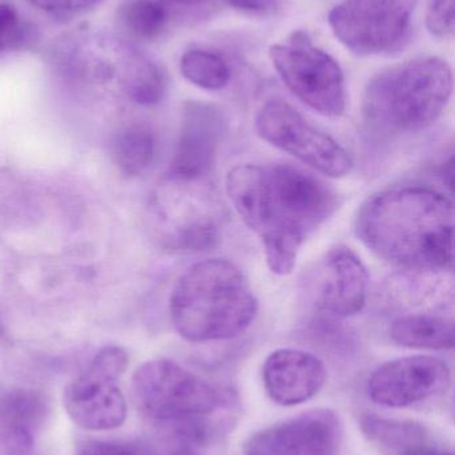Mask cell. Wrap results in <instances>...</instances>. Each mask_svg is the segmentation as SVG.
Wrapping results in <instances>:
<instances>
[{
  "label": "cell",
  "mask_w": 455,
  "mask_h": 455,
  "mask_svg": "<svg viewBox=\"0 0 455 455\" xmlns=\"http://www.w3.org/2000/svg\"><path fill=\"white\" fill-rule=\"evenodd\" d=\"M418 0H344L329 13L337 39L357 55L397 50L408 37Z\"/></svg>",
  "instance_id": "9c48e42d"
},
{
  "label": "cell",
  "mask_w": 455,
  "mask_h": 455,
  "mask_svg": "<svg viewBox=\"0 0 455 455\" xmlns=\"http://www.w3.org/2000/svg\"><path fill=\"white\" fill-rule=\"evenodd\" d=\"M363 432L389 455H453L438 445L421 425L368 416L362 421Z\"/></svg>",
  "instance_id": "ac0fdd59"
},
{
  "label": "cell",
  "mask_w": 455,
  "mask_h": 455,
  "mask_svg": "<svg viewBox=\"0 0 455 455\" xmlns=\"http://www.w3.org/2000/svg\"><path fill=\"white\" fill-rule=\"evenodd\" d=\"M28 40V28L10 3L0 2V55L20 50Z\"/></svg>",
  "instance_id": "603a6c76"
},
{
  "label": "cell",
  "mask_w": 455,
  "mask_h": 455,
  "mask_svg": "<svg viewBox=\"0 0 455 455\" xmlns=\"http://www.w3.org/2000/svg\"><path fill=\"white\" fill-rule=\"evenodd\" d=\"M427 28L437 37L448 39L454 34V0H429Z\"/></svg>",
  "instance_id": "cb8c5ba5"
},
{
  "label": "cell",
  "mask_w": 455,
  "mask_h": 455,
  "mask_svg": "<svg viewBox=\"0 0 455 455\" xmlns=\"http://www.w3.org/2000/svg\"><path fill=\"white\" fill-rule=\"evenodd\" d=\"M232 7L243 12L266 15L274 12L277 8V0H229Z\"/></svg>",
  "instance_id": "4316f807"
},
{
  "label": "cell",
  "mask_w": 455,
  "mask_h": 455,
  "mask_svg": "<svg viewBox=\"0 0 455 455\" xmlns=\"http://www.w3.org/2000/svg\"><path fill=\"white\" fill-rule=\"evenodd\" d=\"M258 315V299L240 267L224 259L191 265L174 286L171 323L192 344L245 333Z\"/></svg>",
  "instance_id": "3957f363"
},
{
  "label": "cell",
  "mask_w": 455,
  "mask_h": 455,
  "mask_svg": "<svg viewBox=\"0 0 455 455\" xmlns=\"http://www.w3.org/2000/svg\"><path fill=\"white\" fill-rule=\"evenodd\" d=\"M181 72L190 83L208 91L222 90L232 79L227 61L206 50L187 51L181 59Z\"/></svg>",
  "instance_id": "7402d4cb"
},
{
  "label": "cell",
  "mask_w": 455,
  "mask_h": 455,
  "mask_svg": "<svg viewBox=\"0 0 455 455\" xmlns=\"http://www.w3.org/2000/svg\"><path fill=\"white\" fill-rule=\"evenodd\" d=\"M112 159L123 175L139 176L149 170L157 155V136L144 124L123 128L112 140Z\"/></svg>",
  "instance_id": "ffe728a7"
},
{
  "label": "cell",
  "mask_w": 455,
  "mask_h": 455,
  "mask_svg": "<svg viewBox=\"0 0 455 455\" xmlns=\"http://www.w3.org/2000/svg\"><path fill=\"white\" fill-rule=\"evenodd\" d=\"M77 455H147L135 443L119 441H88Z\"/></svg>",
  "instance_id": "d4e9b609"
},
{
  "label": "cell",
  "mask_w": 455,
  "mask_h": 455,
  "mask_svg": "<svg viewBox=\"0 0 455 455\" xmlns=\"http://www.w3.org/2000/svg\"><path fill=\"white\" fill-rule=\"evenodd\" d=\"M451 368L432 355H410L378 366L369 379L373 403L390 409L409 408L443 395L451 387Z\"/></svg>",
  "instance_id": "4fadbf2b"
},
{
  "label": "cell",
  "mask_w": 455,
  "mask_h": 455,
  "mask_svg": "<svg viewBox=\"0 0 455 455\" xmlns=\"http://www.w3.org/2000/svg\"><path fill=\"white\" fill-rule=\"evenodd\" d=\"M227 119L215 104L189 101L182 112L181 131L168 170V180L199 183L213 172Z\"/></svg>",
  "instance_id": "7c38bea8"
},
{
  "label": "cell",
  "mask_w": 455,
  "mask_h": 455,
  "mask_svg": "<svg viewBox=\"0 0 455 455\" xmlns=\"http://www.w3.org/2000/svg\"><path fill=\"white\" fill-rule=\"evenodd\" d=\"M313 286L314 305L330 317H353L368 301L369 273L362 259L347 246L331 249L318 267Z\"/></svg>",
  "instance_id": "9a60e30c"
},
{
  "label": "cell",
  "mask_w": 455,
  "mask_h": 455,
  "mask_svg": "<svg viewBox=\"0 0 455 455\" xmlns=\"http://www.w3.org/2000/svg\"><path fill=\"white\" fill-rule=\"evenodd\" d=\"M341 438L336 411L312 409L256 433L242 455H337Z\"/></svg>",
  "instance_id": "5bb4252c"
},
{
  "label": "cell",
  "mask_w": 455,
  "mask_h": 455,
  "mask_svg": "<svg viewBox=\"0 0 455 455\" xmlns=\"http://www.w3.org/2000/svg\"><path fill=\"white\" fill-rule=\"evenodd\" d=\"M138 411L152 425L186 441L206 435L208 419L221 409L224 395L215 385L166 358L150 360L133 376Z\"/></svg>",
  "instance_id": "8992f818"
},
{
  "label": "cell",
  "mask_w": 455,
  "mask_h": 455,
  "mask_svg": "<svg viewBox=\"0 0 455 455\" xmlns=\"http://www.w3.org/2000/svg\"><path fill=\"white\" fill-rule=\"evenodd\" d=\"M3 333V325H2V320H0V336H2Z\"/></svg>",
  "instance_id": "f1b7e54d"
},
{
  "label": "cell",
  "mask_w": 455,
  "mask_h": 455,
  "mask_svg": "<svg viewBox=\"0 0 455 455\" xmlns=\"http://www.w3.org/2000/svg\"><path fill=\"white\" fill-rule=\"evenodd\" d=\"M175 2H179V3H197V2H202V0H175Z\"/></svg>",
  "instance_id": "83f0119b"
},
{
  "label": "cell",
  "mask_w": 455,
  "mask_h": 455,
  "mask_svg": "<svg viewBox=\"0 0 455 455\" xmlns=\"http://www.w3.org/2000/svg\"><path fill=\"white\" fill-rule=\"evenodd\" d=\"M127 369V360L115 347L96 353L88 368L64 390V408L82 429L106 432L122 427L127 401L117 385Z\"/></svg>",
  "instance_id": "30bf717a"
},
{
  "label": "cell",
  "mask_w": 455,
  "mask_h": 455,
  "mask_svg": "<svg viewBox=\"0 0 455 455\" xmlns=\"http://www.w3.org/2000/svg\"><path fill=\"white\" fill-rule=\"evenodd\" d=\"M117 21L130 39L151 42L167 27L168 10L162 0H125L118 8Z\"/></svg>",
  "instance_id": "44dd1931"
},
{
  "label": "cell",
  "mask_w": 455,
  "mask_h": 455,
  "mask_svg": "<svg viewBox=\"0 0 455 455\" xmlns=\"http://www.w3.org/2000/svg\"><path fill=\"white\" fill-rule=\"evenodd\" d=\"M256 130L262 140L328 178H345L354 167L349 152L336 139L318 130L280 99L262 107L256 115Z\"/></svg>",
  "instance_id": "ba28073f"
},
{
  "label": "cell",
  "mask_w": 455,
  "mask_h": 455,
  "mask_svg": "<svg viewBox=\"0 0 455 455\" xmlns=\"http://www.w3.org/2000/svg\"><path fill=\"white\" fill-rule=\"evenodd\" d=\"M56 71L69 82L117 85L139 106H157L165 99L167 79L159 64L123 37L98 32L67 35L53 50Z\"/></svg>",
  "instance_id": "5b68a950"
},
{
  "label": "cell",
  "mask_w": 455,
  "mask_h": 455,
  "mask_svg": "<svg viewBox=\"0 0 455 455\" xmlns=\"http://www.w3.org/2000/svg\"><path fill=\"white\" fill-rule=\"evenodd\" d=\"M226 191L245 226L264 245L270 272L288 275L306 241L341 208L325 181L291 164L238 165Z\"/></svg>",
  "instance_id": "6da1fadb"
},
{
  "label": "cell",
  "mask_w": 455,
  "mask_h": 455,
  "mask_svg": "<svg viewBox=\"0 0 455 455\" xmlns=\"http://www.w3.org/2000/svg\"><path fill=\"white\" fill-rule=\"evenodd\" d=\"M451 93L453 74L446 61L414 59L379 72L369 82L363 93V116L379 132H419L440 119Z\"/></svg>",
  "instance_id": "277c9868"
},
{
  "label": "cell",
  "mask_w": 455,
  "mask_h": 455,
  "mask_svg": "<svg viewBox=\"0 0 455 455\" xmlns=\"http://www.w3.org/2000/svg\"><path fill=\"white\" fill-rule=\"evenodd\" d=\"M48 413L45 398L32 390L0 397V448L5 455H32Z\"/></svg>",
  "instance_id": "e0dca14e"
},
{
  "label": "cell",
  "mask_w": 455,
  "mask_h": 455,
  "mask_svg": "<svg viewBox=\"0 0 455 455\" xmlns=\"http://www.w3.org/2000/svg\"><path fill=\"white\" fill-rule=\"evenodd\" d=\"M270 59L286 87L310 108L326 117L346 109L344 72L328 52L315 47L309 35L297 31L270 48Z\"/></svg>",
  "instance_id": "52a82bcc"
},
{
  "label": "cell",
  "mask_w": 455,
  "mask_h": 455,
  "mask_svg": "<svg viewBox=\"0 0 455 455\" xmlns=\"http://www.w3.org/2000/svg\"><path fill=\"white\" fill-rule=\"evenodd\" d=\"M355 235L382 261L406 272L445 273L454 264V204L427 186L410 184L369 197Z\"/></svg>",
  "instance_id": "7a4b0ae2"
},
{
  "label": "cell",
  "mask_w": 455,
  "mask_h": 455,
  "mask_svg": "<svg viewBox=\"0 0 455 455\" xmlns=\"http://www.w3.org/2000/svg\"><path fill=\"white\" fill-rule=\"evenodd\" d=\"M35 7L53 13H69L85 10L99 0H27Z\"/></svg>",
  "instance_id": "484cf974"
},
{
  "label": "cell",
  "mask_w": 455,
  "mask_h": 455,
  "mask_svg": "<svg viewBox=\"0 0 455 455\" xmlns=\"http://www.w3.org/2000/svg\"><path fill=\"white\" fill-rule=\"evenodd\" d=\"M390 337L393 342L409 349H453L454 323L435 313H411L393 321Z\"/></svg>",
  "instance_id": "d6986e66"
},
{
  "label": "cell",
  "mask_w": 455,
  "mask_h": 455,
  "mask_svg": "<svg viewBox=\"0 0 455 455\" xmlns=\"http://www.w3.org/2000/svg\"><path fill=\"white\" fill-rule=\"evenodd\" d=\"M175 455H190V454L179 453V454H175Z\"/></svg>",
  "instance_id": "f546056e"
},
{
  "label": "cell",
  "mask_w": 455,
  "mask_h": 455,
  "mask_svg": "<svg viewBox=\"0 0 455 455\" xmlns=\"http://www.w3.org/2000/svg\"><path fill=\"white\" fill-rule=\"evenodd\" d=\"M173 184L171 199L159 211L162 240L168 248L205 251L219 243L223 211L206 181Z\"/></svg>",
  "instance_id": "8fae6325"
},
{
  "label": "cell",
  "mask_w": 455,
  "mask_h": 455,
  "mask_svg": "<svg viewBox=\"0 0 455 455\" xmlns=\"http://www.w3.org/2000/svg\"><path fill=\"white\" fill-rule=\"evenodd\" d=\"M264 389L280 406L307 403L318 395L328 381L325 363L306 350L283 347L270 353L264 360Z\"/></svg>",
  "instance_id": "2e32d148"
}]
</instances>
